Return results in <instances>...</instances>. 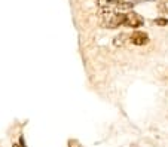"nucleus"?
Instances as JSON below:
<instances>
[{"mask_svg": "<svg viewBox=\"0 0 168 147\" xmlns=\"http://www.w3.org/2000/svg\"><path fill=\"white\" fill-rule=\"evenodd\" d=\"M125 37H127V36H125V34H121V36H118V37H116V39H115V45L116 46H119V45H123V42H125Z\"/></svg>", "mask_w": 168, "mask_h": 147, "instance_id": "obj_6", "label": "nucleus"}, {"mask_svg": "<svg viewBox=\"0 0 168 147\" xmlns=\"http://www.w3.org/2000/svg\"><path fill=\"white\" fill-rule=\"evenodd\" d=\"M144 24V19L138 15V13H135V12H129L127 13V18H125V24L123 25H127V27H133V29H138Z\"/></svg>", "mask_w": 168, "mask_h": 147, "instance_id": "obj_2", "label": "nucleus"}, {"mask_svg": "<svg viewBox=\"0 0 168 147\" xmlns=\"http://www.w3.org/2000/svg\"><path fill=\"white\" fill-rule=\"evenodd\" d=\"M12 147H25V143H24V137H19V143H18V144H14Z\"/></svg>", "mask_w": 168, "mask_h": 147, "instance_id": "obj_8", "label": "nucleus"}, {"mask_svg": "<svg viewBox=\"0 0 168 147\" xmlns=\"http://www.w3.org/2000/svg\"><path fill=\"white\" fill-rule=\"evenodd\" d=\"M68 146H70V147H80V146H79V143H78V141H74V140L68 143Z\"/></svg>", "mask_w": 168, "mask_h": 147, "instance_id": "obj_9", "label": "nucleus"}, {"mask_svg": "<svg viewBox=\"0 0 168 147\" xmlns=\"http://www.w3.org/2000/svg\"><path fill=\"white\" fill-rule=\"evenodd\" d=\"M155 24H156V25H168V19H165V18H158V19H155Z\"/></svg>", "mask_w": 168, "mask_h": 147, "instance_id": "obj_7", "label": "nucleus"}, {"mask_svg": "<svg viewBox=\"0 0 168 147\" xmlns=\"http://www.w3.org/2000/svg\"><path fill=\"white\" fill-rule=\"evenodd\" d=\"M97 2H98L100 6L106 8V6H110V5H118L119 2H122V0H97Z\"/></svg>", "mask_w": 168, "mask_h": 147, "instance_id": "obj_5", "label": "nucleus"}, {"mask_svg": "<svg viewBox=\"0 0 168 147\" xmlns=\"http://www.w3.org/2000/svg\"><path fill=\"white\" fill-rule=\"evenodd\" d=\"M129 42L135 46H143L149 43V36L144 31H134L133 34H129Z\"/></svg>", "mask_w": 168, "mask_h": 147, "instance_id": "obj_3", "label": "nucleus"}, {"mask_svg": "<svg viewBox=\"0 0 168 147\" xmlns=\"http://www.w3.org/2000/svg\"><path fill=\"white\" fill-rule=\"evenodd\" d=\"M125 18H127V13H110V15H104V21L103 24L109 27V29H116L119 25H123L125 24Z\"/></svg>", "mask_w": 168, "mask_h": 147, "instance_id": "obj_1", "label": "nucleus"}, {"mask_svg": "<svg viewBox=\"0 0 168 147\" xmlns=\"http://www.w3.org/2000/svg\"><path fill=\"white\" fill-rule=\"evenodd\" d=\"M134 8V3H131V2H119L118 5H116V9L121 12H125V11H131Z\"/></svg>", "mask_w": 168, "mask_h": 147, "instance_id": "obj_4", "label": "nucleus"}]
</instances>
